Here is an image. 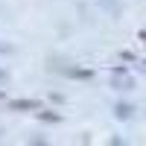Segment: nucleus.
<instances>
[{"label":"nucleus","instance_id":"obj_1","mask_svg":"<svg viewBox=\"0 0 146 146\" xmlns=\"http://www.w3.org/2000/svg\"><path fill=\"white\" fill-rule=\"evenodd\" d=\"M12 108H15V111H38V102H32V100H15Z\"/></svg>","mask_w":146,"mask_h":146},{"label":"nucleus","instance_id":"obj_2","mask_svg":"<svg viewBox=\"0 0 146 146\" xmlns=\"http://www.w3.org/2000/svg\"><path fill=\"white\" fill-rule=\"evenodd\" d=\"M35 114H38V117L44 120V123H58V120H62L58 114H44V111H35Z\"/></svg>","mask_w":146,"mask_h":146},{"label":"nucleus","instance_id":"obj_3","mask_svg":"<svg viewBox=\"0 0 146 146\" xmlns=\"http://www.w3.org/2000/svg\"><path fill=\"white\" fill-rule=\"evenodd\" d=\"M129 111H131V108H126V105H120V108H117V117H129Z\"/></svg>","mask_w":146,"mask_h":146}]
</instances>
